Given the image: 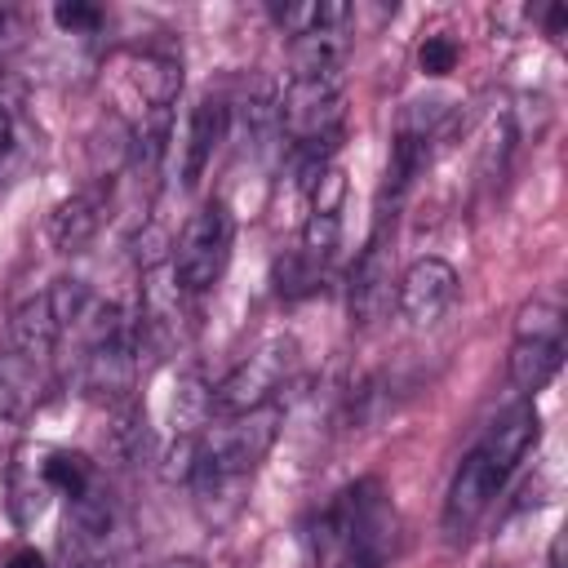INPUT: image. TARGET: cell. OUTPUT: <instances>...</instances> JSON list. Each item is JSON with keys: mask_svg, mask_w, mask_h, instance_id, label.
<instances>
[{"mask_svg": "<svg viewBox=\"0 0 568 568\" xmlns=\"http://www.w3.org/2000/svg\"><path fill=\"white\" fill-rule=\"evenodd\" d=\"M315 555L324 568H386L395 541V510L377 479H359L342 488L320 524H315Z\"/></svg>", "mask_w": 568, "mask_h": 568, "instance_id": "6da1fadb", "label": "cell"}, {"mask_svg": "<svg viewBox=\"0 0 568 568\" xmlns=\"http://www.w3.org/2000/svg\"><path fill=\"white\" fill-rule=\"evenodd\" d=\"M284 408L280 404H262L253 413L226 417V426L209 430L200 439V462H195V484L200 488H226L235 479H248L257 470V462L271 453L275 435H280Z\"/></svg>", "mask_w": 568, "mask_h": 568, "instance_id": "7a4b0ae2", "label": "cell"}, {"mask_svg": "<svg viewBox=\"0 0 568 568\" xmlns=\"http://www.w3.org/2000/svg\"><path fill=\"white\" fill-rule=\"evenodd\" d=\"M231 244H235L231 209H226L222 200L200 204V209L186 217V226H182V235H178V244H173V253H169L173 284H178L182 293H204V288H213V284L222 280L226 262H231Z\"/></svg>", "mask_w": 568, "mask_h": 568, "instance_id": "3957f363", "label": "cell"}, {"mask_svg": "<svg viewBox=\"0 0 568 568\" xmlns=\"http://www.w3.org/2000/svg\"><path fill=\"white\" fill-rule=\"evenodd\" d=\"M564 364V311L550 297H532L515 315V346H510V382L524 395H537Z\"/></svg>", "mask_w": 568, "mask_h": 568, "instance_id": "277c9868", "label": "cell"}, {"mask_svg": "<svg viewBox=\"0 0 568 568\" xmlns=\"http://www.w3.org/2000/svg\"><path fill=\"white\" fill-rule=\"evenodd\" d=\"M293 359H297L293 337H284V333L266 337L253 355H244L222 377V386H213V417H240V413H253L262 404H275V390L288 382Z\"/></svg>", "mask_w": 568, "mask_h": 568, "instance_id": "5b68a950", "label": "cell"}, {"mask_svg": "<svg viewBox=\"0 0 568 568\" xmlns=\"http://www.w3.org/2000/svg\"><path fill=\"white\" fill-rule=\"evenodd\" d=\"M390 226L386 217H377L359 262L351 266V284H346V302H351V320L359 328H373L390 302H395V271H390Z\"/></svg>", "mask_w": 568, "mask_h": 568, "instance_id": "8992f818", "label": "cell"}, {"mask_svg": "<svg viewBox=\"0 0 568 568\" xmlns=\"http://www.w3.org/2000/svg\"><path fill=\"white\" fill-rule=\"evenodd\" d=\"M457 302V271L444 257H417L395 280V306L413 328H430Z\"/></svg>", "mask_w": 568, "mask_h": 568, "instance_id": "52a82bcc", "label": "cell"}, {"mask_svg": "<svg viewBox=\"0 0 568 568\" xmlns=\"http://www.w3.org/2000/svg\"><path fill=\"white\" fill-rule=\"evenodd\" d=\"M537 439H541V413H537L532 399H524V404H515L510 413H501V417L484 430V439L475 444V453H479V462L506 484V479L519 470V462L532 453Z\"/></svg>", "mask_w": 568, "mask_h": 568, "instance_id": "ba28073f", "label": "cell"}, {"mask_svg": "<svg viewBox=\"0 0 568 568\" xmlns=\"http://www.w3.org/2000/svg\"><path fill=\"white\" fill-rule=\"evenodd\" d=\"M106 200H111V182H106V178H98L93 186L75 191L71 200H62V204L53 209V217H49V240H53V248H58V253H80V248L98 235L102 213H106Z\"/></svg>", "mask_w": 568, "mask_h": 568, "instance_id": "9c48e42d", "label": "cell"}, {"mask_svg": "<svg viewBox=\"0 0 568 568\" xmlns=\"http://www.w3.org/2000/svg\"><path fill=\"white\" fill-rule=\"evenodd\" d=\"M226 102L222 98H200L186 124V146H182V186H195L217 151V142L226 138Z\"/></svg>", "mask_w": 568, "mask_h": 568, "instance_id": "30bf717a", "label": "cell"}, {"mask_svg": "<svg viewBox=\"0 0 568 568\" xmlns=\"http://www.w3.org/2000/svg\"><path fill=\"white\" fill-rule=\"evenodd\" d=\"M58 337H62V324H58V315H53L49 288L36 293V297H27V302L13 311V320H9V342H13L18 359H44Z\"/></svg>", "mask_w": 568, "mask_h": 568, "instance_id": "8fae6325", "label": "cell"}, {"mask_svg": "<svg viewBox=\"0 0 568 568\" xmlns=\"http://www.w3.org/2000/svg\"><path fill=\"white\" fill-rule=\"evenodd\" d=\"M346 53H351L346 27H315L306 36H293V44H288L293 75H342Z\"/></svg>", "mask_w": 568, "mask_h": 568, "instance_id": "7c38bea8", "label": "cell"}, {"mask_svg": "<svg viewBox=\"0 0 568 568\" xmlns=\"http://www.w3.org/2000/svg\"><path fill=\"white\" fill-rule=\"evenodd\" d=\"M138 89L151 98V106H169L182 89V58L169 49H146L138 58Z\"/></svg>", "mask_w": 568, "mask_h": 568, "instance_id": "4fadbf2b", "label": "cell"}, {"mask_svg": "<svg viewBox=\"0 0 568 568\" xmlns=\"http://www.w3.org/2000/svg\"><path fill=\"white\" fill-rule=\"evenodd\" d=\"M342 244V213H311L306 226H302V240H297V262H306L311 271H328L333 253Z\"/></svg>", "mask_w": 568, "mask_h": 568, "instance_id": "5bb4252c", "label": "cell"}, {"mask_svg": "<svg viewBox=\"0 0 568 568\" xmlns=\"http://www.w3.org/2000/svg\"><path fill=\"white\" fill-rule=\"evenodd\" d=\"M40 484L53 488V493H62L67 501H75V497H84V493L93 488V462H89L84 453H67V448H58V453L44 457V466H40Z\"/></svg>", "mask_w": 568, "mask_h": 568, "instance_id": "9a60e30c", "label": "cell"}, {"mask_svg": "<svg viewBox=\"0 0 568 568\" xmlns=\"http://www.w3.org/2000/svg\"><path fill=\"white\" fill-rule=\"evenodd\" d=\"M142 448H146V413L138 404H124L120 417H115V426H111V453L120 462H138Z\"/></svg>", "mask_w": 568, "mask_h": 568, "instance_id": "2e32d148", "label": "cell"}, {"mask_svg": "<svg viewBox=\"0 0 568 568\" xmlns=\"http://www.w3.org/2000/svg\"><path fill=\"white\" fill-rule=\"evenodd\" d=\"M457 58H462V44H457L453 36H426V40L417 44V67H422L426 75H448V71L457 67Z\"/></svg>", "mask_w": 568, "mask_h": 568, "instance_id": "e0dca14e", "label": "cell"}, {"mask_svg": "<svg viewBox=\"0 0 568 568\" xmlns=\"http://www.w3.org/2000/svg\"><path fill=\"white\" fill-rule=\"evenodd\" d=\"M53 22H58L62 31H71V36L98 31V27H102V9L89 4V0H62V4H53Z\"/></svg>", "mask_w": 568, "mask_h": 568, "instance_id": "ac0fdd59", "label": "cell"}, {"mask_svg": "<svg viewBox=\"0 0 568 568\" xmlns=\"http://www.w3.org/2000/svg\"><path fill=\"white\" fill-rule=\"evenodd\" d=\"M13 399H18V377H13V368L0 359V417L13 408Z\"/></svg>", "mask_w": 568, "mask_h": 568, "instance_id": "d6986e66", "label": "cell"}, {"mask_svg": "<svg viewBox=\"0 0 568 568\" xmlns=\"http://www.w3.org/2000/svg\"><path fill=\"white\" fill-rule=\"evenodd\" d=\"M4 568H44V555L36 550V546H22V550H13L9 555V564Z\"/></svg>", "mask_w": 568, "mask_h": 568, "instance_id": "ffe728a7", "label": "cell"}, {"mask_svg": "<svg viewBox=\"0 0 568 568\" xmlns=\"http://www.w3.org/2000/svg\"><path fill=\"white\" fill-rule=\"evenodd\" d=\"M9 151H13V115H9V106L0 102V164L9 160Z\"/></svg>", "mask_w": 568, "mask_h": 568, "instance_id": "44dd1931", "label": "cell"}, {"mask_svg": "<svg viewBox=\"0 0 568 568\" xmlns=\"http://www.w3.org/2000/svg\"><path fill=\"white\" fill-rule=\"evenodd\" d=\"M18 31H22V27H18V13H13V9H0V49L13 44Z\"/></svg>", "mask_w": 568, "mask_h": 568, "instance_id": "7402d4cb", "label": "cell"}, {"mask_svg": "<svg viewBox=\"0 0 568 568\" xmlns=\"http://www.w3.org/2000/svg\"><path fill=\"white\" fill-rule=\"evenodd\" d=\"M564 27H568V9H564V4H550V9H546V36H555V40H559V31H564Z\"/></svg>", "mask_w": 568, "mask_h": 568, "instance_id": "603a6c76", "label": "cell"}, {"mask_svg": "<svg viewBox=\"0 0 568 568\" xmlns=\"http://www.w3.org/2000/svg\"><path fill=\"white\" fill-rule=\"evenodd\" d=\"M546 568H564V541L555 537V546H550V559H546Z\"/></svg>", "mask_w": 568, "mask_h": 568, "instance_id": "cb8c5ba5", "label": "cell"}, {"mask_svg": "<svg viewBox=\"0 0 568 568\" xmlns=\"http://www.w3.org/2000/svg\"><path fill=\"white\" fill-rule=\"evenodd\" d=\"M160 568H204L200 559H169V564H160Z\"/></svg>", "mask_w": 568, "mask_h": 568, "instance_id": "d4e9b609", "label": "cell"}]
</instances>
